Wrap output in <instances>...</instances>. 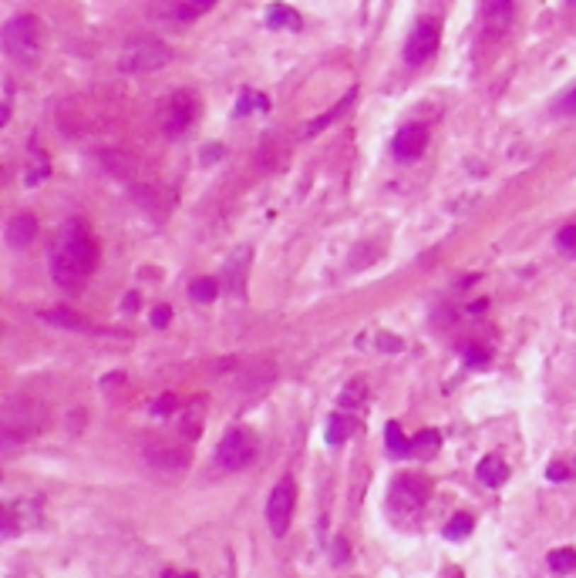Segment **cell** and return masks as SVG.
<instances>
[{"label":"cell","mask_w":576,"mask_h":578,"mask_svg":"<svg viewBox=\"0 0 576 578\" xmlns=\"http://www.w3.org/2000/svg\"><path fill=\"white\" fill-rule=\"evenodd\" d=\"M98 256H101L98 239H95L88 222L81 219L61 222L54 246H51V279H54V286L68 289V293L85 289L91 273L98 269Z\"/></svg>","instance_id":"cell-1"},{"label":"cell","mask_w":576,"mask_h":578,"mask_svg":"<svg viewBox=\"0 0 576 578\" xmlns=\"http://www.w3.org/2000/svg\"><path fill=\"white\" fill-rule=\"evenodd\" d=\"M4 51L17 64H34L44 51V24L34 14H17L4 24Z\"/></svg>","instance_id":"cell-2"},{"label":"cell","mask_w":576,"mask_h":578,"mask_svg":"<svg viewBox=\"0 0 576 578\" xmlns=\"http://www.w3.org/2000/svg\"><path fill=\"white\" fill-rule=\"evenodd\" d=\"M519 11V0H478V44L495 47L506 41Z\"/></svg>","instance_id":"cell-3"},{"label":"cell","mask_w":576,"mask_h":578,"mask_svg":"<svg viewBox=\"0 0 576 578\" xmlns=\"http://www.w3.org/2000/svg\"><path fill=\"white\" fill-rule=\"evenodd\" d=\"M256 451H260V444H256L253 430L236 427V430H229L223 441H219V447H216V464L223 471H243L256 461Z\"/></svg>","instance_id":"cell-4"},{"label":"cell","mask_w":576,"mask_h":578,"mask_svg":"<svg viewBox=\"0 0 576 578\" xmlns=\"http://www.w3.org/2000/svg\"><path fill=\"white\" fill-rule=\"evenodd\" d=\"M438 44H442V20L438 17H422L411 28V34H408V41H405V64L408 68L428 64L435 57Z\"/></svg>","instance_id":"cell-5"},{"label":"cell","mask_w":576,"mask_h":578,"mask_svg":"<svg viewBox=\"0 0 576 578\" xmlns=\"http://www.w3.org/2000/svg\"><path fill=\"white\" fill-rule=\"evenodd\" d=\"M294 511H296V484H294V478H280L277 488L267 497V524L277 538H283L290 531Z\"/></svg>","instance_id":"cell-6"},{"label":"cell","mask_w":576,"mask_h":578,"mask_svg":"<svg viewBox=\"0 0 576 578\" xmlns=\"http://www.w3.org/2000/svg\"><path fill=\"white\" fill-rule=\"evenodd\" d=\"M428 495H432V481L425 474H398L391 491H388V505L394 511L411 514V511H418L428 501Z\"/></svg>","instance_id":"cell-7"},{"label":"cell","mask_w":576,"mask_h":578,"mask_svg":"<svg viewBox=\"0 0 576 578\" xmlns=\"http://www.w3.org/2000/svg\"><path fill=\"white\" fill-rule=\"evenodd\" d=\"M169 47L159 41H139L132 44L125 54H122V71L128 74H149V71H159L162 64H169Z\"/></svg>","instance_id":"cell-8"},{"label":"cell","mask_w":576,"mask_h":578,"mask_svg":"<svg viewBox=\"0 0 576 578\" xmlns=\"http://www.w3.org/2000/svg\"><path fill=\"white\" fill-rule=\"evenodd\" d=\"M162 131L169 138H179L189 128V124L196 122V95H189V91H175L169 95V101L162 105Z\"/></svg>","instance_id":"cell-9"},{"label":"cell","mask_w":576,"mask_h":578,"mask_svg":"<svg viewBox=\"0 0 576 578\" xmlns=\"http://www.w3.org/2000/svg\"><path fill=\"white\" fill-rule=\"evenodd\" d=\"M145 457L162 471H183L192 461V451H189V444L175 441V437H149L145 441Z\"/></svg>","instance_id":"cell-10"},{"label":"cell","mask_w":576,"mask_h":578,"mask_svg":"<svg viewBox=\"0 0 576 578\" xmlns=\"http://www.w3.org/2000/svg\"><path fill=\"white\" fill-rule=\"evenodd\" d=\"M428 148V124L408 122L405 128H398V135L391 141V152L398 162H418Z\"/></svg>","instance_id":"cell-11"},{"label":"cell","mask_w":576,"mask_h":578,"mask_svg":"<svg viewBox=\"0 0 576 578\" xmlns=\"http://www.w3.org/2000/svg\"><path fill=\"white\" fill-rule=\"evenodd\" d=\"M175 420H179V434L185 441H196L202 434V424H206V400H189V407L175 413Z\"/></svg>","instance_id":"cell-12"},{"label":"cell","mask_w":576,"mask_h":578,"mask_svg":"<svg viewBox=\"0 0 576 578\" xmlns=\"http://www.w3.org/2000/svg\"><path fill=\"white\" fill-rule=\"evenodd\" d=\"M38 235V219L30 212H17L14 219L7 222V242L11 246H30Z\"/></svg>","instance_id":"cell-13"},{"label":"cell","mask_w":576,"mask_h":578,"mask_svg":"<svg viewBox=\"0 0 576 578\" xmlns=\"http://www.w3.org/2000/svg\"><path fill=\"white\" fill-rule=\"evenodd\" d=\"M476 474H478V481H482V484H489V488H499V484L509 478V464H506V461H502L499 454H485L482 461H478Z\"/></svg>","instance_id":"cell-14"},{"label":"cell","mask_w":576,"mask_h":578,"mask_svg":"<svg viewBox=\"0 0 576 578\" xmlns=\"http://www.w3.org/2000/svg\"><path fill=\"white\" fill-rule=\"evenodd\" d=\"M442 447V434L438 430H418L411 437V454L415 457H435Z\"/></svg>","instance_id":"cell-15"},{"label":"cell","mask_w":576,"mask_h":578,"mask_svg":"<svg viewBox=\"0 0 576 578\" xmlns=\"http://www.w3.org/2000/svg\"><path fill=\"white\" fill-rule=\"evenodd\" d=\"M354 424L357 420H354L351 413H334L330 424H327V444H344L354 434Z\"/></svg>","instance_id":"cell-16"},{"label":"cell","mask_w":576,"mask_h":578,"mask_svg":"<svg viewBox=\"0 0 576 578\" xmlns=\"http://www.w3.org/2000/svg\"><path fill=\"white\" fill-rule=\"evenodd\" d=\"M384 441H388V451L394 457H408L411 454V437H405V430L398 420H388V430H384Z\"/></svg>","instance_id":"cell-17"},{"label":"cell","mask_w":576,"mask_h":578,"mask_svg":"<svg viewBox=\"0 0 576 578\" xmlns=\"http://www.w3.org/2000/svg\"><path fill=\"white\" fill-rule=\"evenodd\" d=\"M216 4H219V0H179V4H175V17H179V20H189V24H192L196 17L209 14Z\"/></svg>","instance_id":"cell-18"},{"label":"cell","mask_w":576,"mask_h":578,"mask_svg":"<svg viewBox=\"0 0 576 578\" xmlns=\"http://www.w3.org/2000/svg\"><path fill=\"white\" fill-rule=\"evenodd\" d=\"M546 562L556 575H570V572H576V548H553Z\"/></svg>","instance_id":"cell-19"},{"label":"cell","mask_w":576,"mask_h":578,"mask_svg":"<svg viewBox=\"0 0 576 578\" xmlns=\"http://www.w3.org/2000/svg\"><path fill=\"white\" fill-rule=\"evenodd\" d=\"M267 24L270 28H300V14L290 11V7H283V4H273L267 11Z\"/></svg>","instance_id":"cell-20"},{"label":"cell","mask_w":576,"mask_h":578,"mask_svg":"<svg viewBox=\"0 0 576 578\" xmlns=\"http://www.w3.org/2000/svg\"><path fill=\"white\" fill-rule=\"evenodd\" d=\"M189 296H192V300H199V303H212V300L219 296V283H216V279H209V276H202V279H196V283L189 286Z\"/></svg>","instance_id":"cell-21"},{"label":"cell","mask_w":576,"mask_h":578,"mask_svg":"<svg viewBox=\"0 0 576 578\" xmlns=\"http://www.w3.org/2000/svg\"><path fill=\"white\" fill-rule=\"evenodd\" d=\"M472 528H476V521H472V514H455L449 524H445V538L449 541H459V538H468L472 535Z\"/></svg>","instance_id":"cell-22"},{"label":"cell","mask_w":576,"mask_h":578,"mask_svg":"<svg viewBox=\"0 0 576 578\" xmlns=\"http://www.w3.org/2000/svg\"><path fill=\"white\" fill-rule=\"evenodd\" d=\"M44 317L51 319V323H57V326H68V330H88V323L85 319H78V313H71V309H51V313H44Z\"/></svg>","instance_id":"cell-23"},{"label":"cell","mask_w":576,"mask_h":578,"mask_svg":"<svg viewBox=\"0 0 576 578\" xmlns=\"http://www.w3.org/2000/svg\"><path fill=\"white\" fill-rule=\"evenodd\" d=\"M576 474V461H553L546 468V478L549 481H570Z\"/></svg>","instance_id":"cell-24"},{"label":"cell","mask_w":576,"mask_h":578,"mask_svg":"<svg viewBox=\"0 0 576 578\" xmlns=\"http://www.w3.org/2000/svg\"><path fill=\"white\" fill-rule=\"evenodd\" d=\"M351 101H354V91H351V95H344V98H340V101H338V108H330V111H327V114H323V118H317V122L310 124V135H313V131H321L323 124H330V122H334V118H338V114H340V111H344V108H347Z\"/></svg>","instance_id":"cell-25"},{"label":"cell","mask_w":576,"mask_h":578,"mask_svg":"<svg viewBox=\"0 0 576 578\" xmlns=\"http://www.w3.org/2000/svg\"><path fill=\"white\" fill-rule=\"evenodd\" d=\"M462 353H465V360H468L472 367H482V363L489 360V346H485V343H468Z\"/></svg>","instance_id":"cell-26"},{"label":"cell","mask_w":576,"mask_h":578,"mask_svg":"<svg viewBox=\"0 0 576 578\" xmlns=\"http://www.w3.org/2000/svg\"><path fill=\"white\" fill-rule=\"evenodd\" d=\"M556 242H560L563 252H570V256H576V225H563L560 235H556Z\"/></svg>","instance_id":"cell-27"},{"label":"cell","mask_w":576,"mask_h":578,"mask_svg":"<svg viewBox=\"0 0 576 578\" xmlns=\"http://www.w3.org/2000/svg\"><path fill=\"white\" fill-rule=\"evenodd\" d=\"M175 407H179V400H175V394H162V397H159V400H155V403H152V413H162V417H166V413H172V411H175Z\"/></svg>","instance_id":"cell-28"},{"label":"cell","mask_w":576,"mask_h":578,"mask_svg":"<svg viewBox=\"0 0 576 578\" xmlns=\"http://www.w3.org/2000/svg\"><path fill=\"white\" fill-rule=\"evenodd\" d=\"M556 114H576V88H570L566 95L560 98V105H556Z\"/></svg>","instance_id":"cell-29"},{"label":"cell","mask_w":576,"mask_h":578,"mask_svg":"<svg viewBox=\"0 0 576 578\" xmlns=\"http://www.w3.org/2000/svg\"><path fill=\"white\" fill-rule=\"evenodd\" d=\"M169 317H172L169 306H159V309L152 313V323H155V326H166V323H169Z\"/></svg>","instance_id":"cell-30"}]
</instances>
